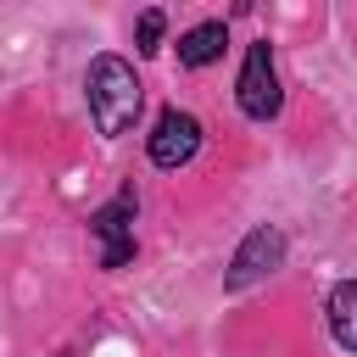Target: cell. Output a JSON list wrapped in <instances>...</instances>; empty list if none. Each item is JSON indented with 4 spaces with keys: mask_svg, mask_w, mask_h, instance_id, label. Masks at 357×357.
Instances as JSON below:
<instances>
[{
    "mask_svg": "<svg viewBox=\"0 0 357 357\" xmlns=\"http://www.w3.org/2000/svg\"><path fill=\"white\" fill-rule=\"evenodd\" d=\"M234 106L251 123H273L284 112V84H279V67H273V45L268 39H251L245 45L240 73H234Z\"/></svg>",
    "mask_w": 357,
    "mask_h": 357,
    "instance_id": "cell-2",
    "label": "cell"
},
{
    "mask_svg": "<svg viewBox=\"0 0 357 357\" xmlns=\"http://www.w3.org/2000/svg\"><path fill=\"white\" fill-rule=\"evenodd\" d=\"M324 324H329V340L357 357V279L329 284V296H324Z\"/></svg>",
    "mask_w": 357,
    "mask_h": 357,
    "instance_id": "cell-7",
    "label": "cell"
},
{
    "mask_svg": "<svg viewBox=\"0 0 357 357\" xmlns=\"http://www.w3.org/2000/svg\"><path fill=\"white\" fill-rule=\"evenodd\" d=\"M284 251H290V240H284V229H279V223H257V229H245V234H240V245L229 251L223 290H229V296H240V290H251V284L273 279V273L284 268Z\"/></svg>",
    "mask_w": 357,
    "mask_h": 357,
    "instance_id": "cell-4",
    "label": "cell"
},
{
    "mask_svg": "<svg viewBox=\"0 0 357 357\" xmlns=\"http://www.w3.org/2000/svg\"><path fill=\"white\" fill-rule=\"evenodd\" d=\"M201 139H206V128H201L195 112H184V106H162L156 123H151V134H145V156H151V167L178 173V167L195 162Z\"/></svg>",
    "mask_w": 357,
    "mask_h": 357,
    "instance_id": "cell-5",
    "label": "cell"
},
{
    "mask_svg": "<svg viewBox=\"0 0 357 357\" xmlns=\"http://www.w3.org/2000/svg\"><path fill=\"white\" fill-rule=\"evenodd\" d=\"M223 50H229V22L223 17H206V22H195V28L178 33V67H190V73L223 61Z\"/></svg>",
    "mask_w": 357,
    "mask_h": 357,
    "instance_id": "cell-6",
    "label": "cell"
},
{
    "mask_svg": "<svg viewBox=\"0 0 357 357\" xmlns=\"http://www.w3.org/2000/svg\"><path fill=\"white\" fill-rule=\"evenodd\" d=\"M134 218H139V195H134V184H123L112 201H100V206L89 212L95 262H100L106 273H117V268L134 262V251H139V240H134Z\"/></svg>",
    "mask_w": 357,
    "mask_h": 357,
    "instance_id": "cell-3",
    "label": "cell"
},
{
    "mask_svg": "<svg viewBox=\"0 0 357 357\" xmlns=\"http://www.w3.org/2000/svg\"><path fill=\"white\" fill-rule=\"evenodd\" d=\"M84 100H89V123L100 139H123L134 123H139V106H145V84L134 73V61L123 56H95L89 73H84Z\"/></svg>",
    "mask_w": 357,
    "mask_h": 357,
    "instance_id": "cell-1",
    "label": "cell"
},
{
    "mask_svg": "<svg viewBox=\"0 0 357 357\" xmlns=\"http://www.w3.org/2000/svg\"><path fill=\"white\" fill-rule=\"evenodd\" d=\"M162 33H167V11H162V6H145V11L134 17V50H139V56H156V50H162Z\"/></svg>",
    "mask_w": 357,
    "mask_h": 357,
    "instance_id": "cell-8",
    "label": "cell"
}]
</instances>
